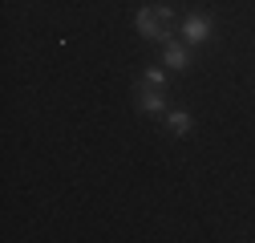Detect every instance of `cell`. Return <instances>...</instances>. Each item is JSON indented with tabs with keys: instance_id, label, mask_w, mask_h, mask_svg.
<instances>
[{
	"instance_id": "6da1fadb",
	"label": "cell",
	"mask_w": 255,
	"mask_h": 243,
	"mask_svg": "<svg viewBox=\"0 0 255 243\" xmlns=\"http://www.w3.org/2000/svg\"><path fill=\"white\" fill-rule=\"evenodd\" d=\"M170 20H174V8L170 4H146L134 12V28H138V37L142 41H158V45H166L174 33H170Z\"/></svg>"
},
{
	"instance_id": "7a4b0ae2",
	"label": "cell",
	"mask_w": 255,
	"mask_h": 243,
	"mask_svg": "<svg viewBox=\"0 0 255 243\" xmlns=\"http://www.w3.org/2000/svg\"><path fill=\"white\" fill-rule=\"evenodd\" d=\"M211 33H215V20H211L207 12H190V16L182 20V41H186L190 49H195V45H207Z\"/></svg>"
},
{
	"instance_id": "3957f363",
	"label": "cell",
	"mask_w": 255,
	"mask_h": 243,
	"mask_svg": "<svg viewBox=\"0 0 255 243\" xmlns=\"http://www.w3.org/2000/svg\"><path fill=\"white\" fill-rule=\"evenodd\" d=\"M190 61H195V57H190V45H182V41H174V37L162 45V65H166V69L186 73V69H190Z\"/></svg>"
},
{
	"instance_id": "277c9868",
	"label": "cell",
	"mask_w": 255,
	"mask_h": 243,
	"mask_svg": "<svg viewBox=\"0 0 255 243\" xmlns=\"http://www.w3.org/2000/svg\"><path fill=\"white\" fill-rule=\"evenodd\" d=\"M138 110L146 118H158V114H166V98H162V89H142V98H138Z\"/></svg>"
},
{
	"instance_id": "5b68a950",
	"label": "cell",
	"mask_w": 255,
	"mask_h": 243,
	"mask_svg": "<svg viewBox=\"0 0 255 243\" xmlns=\"http://www.w3.org/2000/svg\"><path fill=\"white\" fill-rule=\"evenodd\" d=\"M166 126H170L178 138H186L190 130H195V118H190L186 110H166Z\"/></svg>"
},
{
	"instance_id": "8992f818",
	"label": "cell",
	"mask_w": 255,
	"mask_h": 243,
	"mask_svg": "<svg viewBox=\"0 0 255 243\" xmlns=\"http://www.w3.org/2000/svg\"><path fill=\"white\" fill-rule=\"evenodd\" d=\"M166 85V65H146L142 69V89H162Z\"/></svg>"
}]
</instances>
